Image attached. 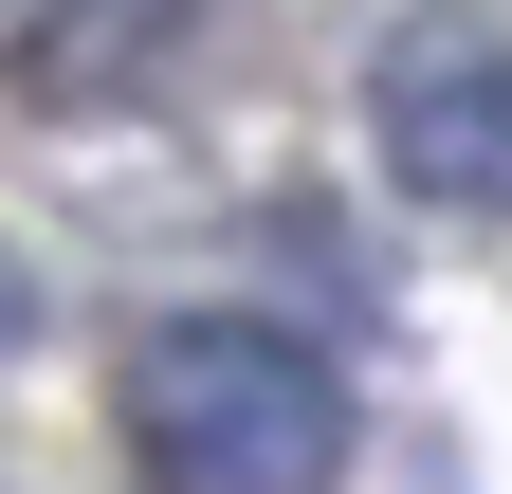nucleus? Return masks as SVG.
<instances>
[{
  "label": "nucleus",
  "instance_id": "1",
  "mask_svg": "<svg viewBox=\"0 0 512 494\" xmlns=\"http://www.w3.org/2000/svg\"><path fill=\"white\" fill-rule=\"evenodd\" d=\"M348 366L275 312H165L128 348V476L147 494H348Z\"/></svg>",
  "mask_w": 512,
  "mask_h": 494
},
{
  "label": "nucleus",
  "instance_id": "2",
  "mask_svg": "<svg viewBox=\"0 0 512 494\" xmlns=\"http://www.w3.org/2000/svg\"><path fill=\"white\" fill-rule=\"evenodd\" d=\"M366 147H384V183L439 202V220H494V202H512V37H494V0L384 19V55H366Z\"/></svg>",
  "mask_w": 512,
  "mask_h": 494
},
{
  "label": "nucleus",
  "instance_id": "3",
  "mask_svg": "<svg viewBox=\"0 0 512 494\" xmlns=\"http://www.w3.org/2000/svg\"><path fill=\"white\" fill-rule=\"evenodd\" d=\"M165 37H183V0H0V92H37V110L147 92Z\"/></svg>",
  "mask_w": 512,
  "mask_h": 494
}]
</instances>
